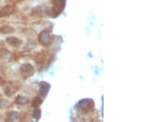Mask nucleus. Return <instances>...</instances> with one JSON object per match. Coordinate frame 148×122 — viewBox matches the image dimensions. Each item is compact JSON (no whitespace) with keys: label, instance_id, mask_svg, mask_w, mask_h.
<instances>
[{"label":"nucleus","instance_id":"obj_11","mask_svg":"<svg viewBox=\"0 0 148 122\" xmlns=\"http://www.w3.org/2000/svg\"><path fill=\"white\" fill-rule=\"evenodd\" d=\"M40 110H36V111L34 112V117H35L36 120H39V118H40Z\"/></svg>","mask_w":148,"mask_h":122},{"label":"nucleus","instance_id":"obj_12","mask_svg":"<svg viewBox=\"0 0 148 122\" xmlns=\"http://www.w3.org/2000/svg\"><path fill=\"white\" fill-rule=\"evenodd\" d=\"M8 105V103H7V101L5 100H1L0 101V108H3V107H5Z\"/></svg>","mask_w":148,"mask_h":122},{"label":"nucleus","instance_id":"obj_4","mask_svg":"<svg viewBox=\"0 0 148 122\" xmlns=\"http://www.w3.org/2000/svg\"><path fill=\"white\" fill-rule=\"evenodd\" d=\"M7 42L8 43L9 45H11L12 46H15V47L19 46L20 45H21V43H22L21 41H20L19 39H17L16 37H13L7 38Z\"/></svg>","mask_w":148,"mask_h":122},{"label":"nucleus","instance_id":"obj_8","mask_svg":"<svg viewBox=\"0 0 148 122\" xmlns=\"http://www.w3.org/2000/svg\"><path fill=\"white\" fill-rule=\"evenodd\" d=\"M53 5L55 7L58 8L60 10H62L61 8H63L65 4V0H53Z\"/></svg>","mask_w":148,"mask_h":122},{"label":"nucleus","instance_id":"obj_1","mask_svg":"<svg viewBox=\"0 0 148 122\" xmlns=\"http://www.w3.org/2000/svg\"><path fill=\"white\" fill-rule=\"evenodd\" d=\"M21 72L27 76H32L34 74V69L31 64H23L21 66Z\"/></svg>","mask_w":148,"mask_h":122},{"label":"nucleus","instance_id":"obj_7","mask_svg":"<svg viewBox=\"0 0 148 122\" xmlns=\"http://www.w3.org/2000/svg\"><path fill=\"white\" fill-rule=\"evenodd\" d=\"M49 85L47 84L46 83H40V94H42L43 96H45V94L49 92Z\"/></svg>","mask_w":148,"mask_h":122},{"label":"nucleus","instance_id":"obj_2","mask_svg":"<svg viewBox=\"0 0 148 122\" xmlns=\"http://www.w3.org/2000/svg\"><path fill=\"white\" fill-rule=\"evenodd\" d=\"M13 12V8L11 6H5L0 10V17H4L9 16Z\"/></svg>","mask_w":148,"mask_h":122},{"label":"nucleus","instance_id":"obj_6","mask_svg":"<svg viewBox=\"0 0 148 122\" xmlns=\"http://www.w3.org/2000/svg\"><path fill=\"white\" fill-rule=\"evenodd\" d=\"M14 28L10 27V26H3L0 28V32L3 34H11L12 32H14Z\"/></svg>","mask_w":148,"mask_h":122},{"label":"nucleus","instance_id":"obj_5","mask_svg":"<svg viewBox=\"0 0 148 122\" xmlns=\"http://www.w3.org/2000/svg\"><path fill=\"white\" fill-rule=\"evenodd\" d=\"M81 107V109H82V110H85V109H87V108H91L92 106H93V103H92V101H89V100H82V101H81L79 102V104H78Z\"/></svg>","mask_w":148,"mask_h":122},{"label":"nucleus","instance_id":"obj_10","mask_svg":"<svg viewBox=\"0 0 148 122\" xmlns=\"http://www.w3.org/2000/svg\"><path fill=\"white\" fill-rule=\"evenodd\" d=\"M27 101H28V99H27V97H25V96H19L16 98V103H17V104L25 105V104H27Z\"/></svg>","mask_w":148,"mask_h":122},{"label":"nucleus","instance_id":"obj_9","mask_svg":"<svg viewBox=\"0 0 148 122\" xmlns=\"http://www.w3.org/2000/svg\"><path fill=\"white\" fill-rule=\"evenodd\" d=\"M18 118V112H11L8 114V120L10 121H13Z\"/></svg>","mask_w":148,"mask_h":122},{"label":"nucleus","instance_id":"obj_3","mask_svg":"<svg viewBox=\"0 0 148 122\" xmlns=\"http://www.w3.org/2000/svg\"><path fill=\"white\" fill-rule=\"evenodd\" d=\"M40 43H42L43 45H48L49 43L50 42V37L48 34V32H43L40 36Z\"/></svg>","mask_w":148,"mask_h":122}]
</instances>
